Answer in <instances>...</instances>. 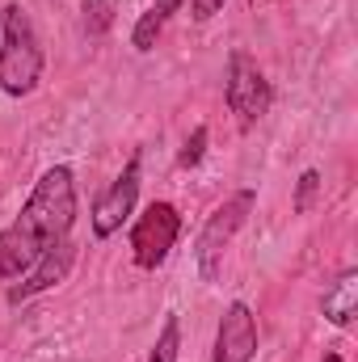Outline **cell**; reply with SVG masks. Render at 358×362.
Segmentation results:
<instances>
[{
    "label": "cell",
    "mask_w": 358,
    "mask_h": 362,
    "mask_svg": "<svg viewBox=\"0 0 358 362\" xmlns=\"http://www.w3.org/2000/svg\"><path fill=\"white\" fill-rule=\"evenodd\" d=\"M253 354H258V320L249 303H232L219 320L211 362H253Z\"/></svg>",
    "instance_id": "7"
},
{
    "label": "cell",
    "mask_w": 358,
    "mask_h": 362,
    "mask_svg": "<svg viewBox=\"0 0 358 362\" xmlns=\"http://www.w3.org/2000/svg\"><path fill=\"white\" fill-rule=\"evenodd\" d=\"M219 4L224 0H190V13H194V21H207V17L219 13Z\"/></svg>",
    "instance_id": "14"
},
{
    "label": "cell",
    "mask_w": 358,
    "mask_h": 362,
    "mask_svg": "<svg viewBox=\"0 0 358 362\" xmlns=\"http://www.w3.org/2000/svg\"><path fill=\"white\" fill-rule=\"evenodd\" d=\"M185 0H152V8L135 21V34H131V42H135V51H152L156 47V38H161V30H165V21L178 13Z\"/></svg>",
    "instance_id": "10"
},
{
    "label": "cell",
    "mask_w": 358,
    "mask_h": 362,
    "mask_svg": "<svg viewBox=\"0 0 358 362\" xmlns=\"http://www.w3.org/2000/svg\"><path fill=\"white\" fill-rule=\"evenodd\" d=\"M178 232H181L178 206H169V202H152V206L139 215L135 232H131V253H135V266H139V270H156V266L173 253Z\"/></svg>",
    "instance_id": "3"
},
{
    "label": "cell",
    "mask_w": 358,
    "mask_h": 362,
    "mask_svg": "<svg viewBox=\"0 0 358 362\" xmlns=\"http://www.w3.org/2000/svg\"><path fill=\"white\" fill-rule=\"evenodd\" d=\"M38 76H42V47L30 25V13L21 4H8L4 8V47H0V89L8 97H25V93H34Z\"/></svg>",
    "instance_id": "2"
},
{
    "label": "cell",
    "mask_w": 358,
    "mask_h": 362,
    "mask_svg": "<svg viewBox=\"0 0 358 362\" xmlns=\"http://www.w3.org/2000/svg\"><path fill=\"white\" fill-rule=\"evenodd\" d=\"M249 211H253V189H241L236 198H228V202L207 219V228H202V236H198V266H202L207 278L219 274V257H224V249L232 245V236L241 232V223L249 219Z\"/></svg>",
    "instance_id": "4"
},
{
    "label": "cell",
    "mask_w": 358,
    "mask_h": 362,
    "mask_svg": "<svg viewBox=\"0 0 358 362\" xmlns=\"http://www.w3.org/2000/svg\"><path fill=\"white\" fill-rule=\"evenodd\" d=\"M316 185H321V173H304L299 177V194H295V211H308V202H312V194H316Z\"/></svg>",
    "instance_id": "13"
},
{
    "label": "cell",
    "mask_w": 358,
    "mask_h": 362,
    "mask_svg": "<svg viewBox=\"0 0 358 362\" xmlns=\"http://www.w3.org/2000/svg\"><path fill=\"white\" fill-rule=\"evenodd\" d=\"M202 148H207V127H198L190 139H185V148H181V156H178V165L181 169H190V165H198L202 160Z\"/></svg>",
    "instance_id": "12"
},
{
    "label": "cell",
    "mask_w": 358,
    "mask_h": 362,
    "mask_svg": "<svg viewBox=\"0 0 358 362\" xmlns=\"http://www.w3.org/2000/svg\"><path fill=\"white\" fill-rule=\"evenodd\" d=\"M354 312H358V274L346 270L329 291H325V316H329L337 329H346V325L354 320Z\"/></svg>",
    "instance_id": "9"
},
{
    "label": "cell",
    "mask_w": 358,
    "mask_h": 362,
    "mask_svg": "<svg viewBox=\"0 0 358 362\" xmlns=\"http://www.w3.org/2000/svg\"><path fill=\"white\" fill-rule=\"evenodd\" d=\"M72 257H76V249H72L68 240H59V245H55V249L38 262V270H34V278H30V282H21V286H13V291H8V303H21V299H30V295H38V291L55 286V282L68 274Z\"/></svg>",
    "instance_id": "8"
},
{
    "label": "cell",
    "mask_w": 358,
    "mask_h": 362,
    "mask_svg": "<svg viewBox=\"0 0 358 362\" xmlns=\"http://www.w3.org/2000/svg\"><path fill=\"white\" fill-rule=\"evenodd\" d=\"M72 219H76L72 169L55 165L38 177L21 215L0 232V282H13L25 270H34L59 240H68Z\"/></svg>",
    "instance_id": "1"
},
{
    "label": "cell",
    "mask_w": 358,
    "mask_h": 362,
    "mask_svg": "<svg viewBox=\"0 0 358 362\" xmlns=\"http://www.w3.org/2000/svg\"><path fill=\"white\" fill-rule=\"evenodd\" d=\"M135 198H139V156H135V160L114 177V185L97 198V206H93V236H97V240L114 236V232L127 223Z\"/></svg>",
    "instance_id": "6"
},
{
    "label": "cell",
    "mask_w": 358,
    "mask_h": 362,
    "mask_svg": "<svg viewBox=\"0 0 358 362\" xmlns=\"http://www.w3.org/2000/svg\"><path fill=\"white\" fill-rule=\"evenodd\" d=\"M178 350H181V325H178V316H169L165 329H161V337H156V346H152V358L148 362H178Z\"/></svg>",
    "instance_id": "11"
},
{
    "label": "cell",
    "mask_w": 358,
    "mask_h": 362,
    "mask_svg": "<svg viewBox=\"0 0 358 362\" xmlns=\"http://www.w3.org/2000/svg\"><path fill=\"white\" fill-rule=\"evenodd\" d=\"M325 362H342V354H329V358H325Z\"/></svg>",
    "instance_id": "15"
},
{
    "label": "cell",
    "mask_w": 358,
    "mask_h": 362,
    "mask_svg": "<svg viewBox=\"0 0 358 362\" xmlns=\"http://www.w3.org/2000/svg\"><path fill=\"white\" fill-rule=\"evenodd\" d=\"M228 105L241 118V127H253L270 110V81L245 51H232L228 59Z\"/></svg>",
    "instance_id": "5"
}]
</instances>
